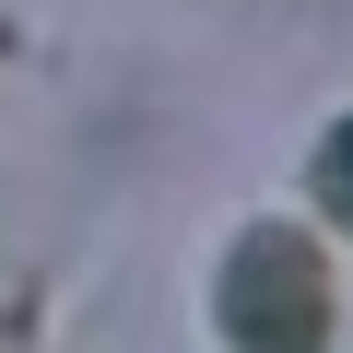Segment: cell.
I'll list each match as a JSON object with an SVG mask.
<instances>
[{
    "label": "cell",
    "instance_id": "1",
    "mask_svg": "<svg viewBox=\"0 0 353 353\" xmlns=\"http://www.w3.org/2000/svg\"><path fill=\"white\" fill-rule=\"evenodd\" d=\"M318 189H330V212H341V224H353V130H341V141H330V165H318Z\"/></svg>",
    "mask_w": 353,
    "mask_h": 353
}]
</instances>
